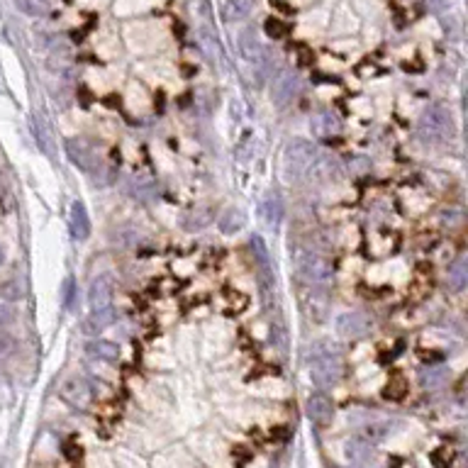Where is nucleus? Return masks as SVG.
Returning a JSON list of instances; mask_svg holds the SVG:
<instances>
[{"mask_svg":"<svg viewBox=\"0 0 468 468\" xmlns=\"http://www.w3.org/2000/svg\"><path fill=\"white\" fill-rule=\"evenodd\" d=\"M308 364H310V378H312L319 388L337 386L341 373H344L341 351H339V346L330 339L315 341V344L310 346Z\"/></svg>","mask_w":468,"mask_h":468,"instance_id":"1","label":"nucleus"},{"mask_svg":"<svg viewBox=\"0 0 468 468\" xmlns=\"http://www.w3.org/2000/svg\"><path fill=\"white\" fill-rule=\"evenodd\" d=\"M315 151L317 149H315L312 142H308V139H293V142L286 144L283 156H281V174H283L286 183L293 185L305 178Z\"/></svg>","mask_w":468,"mask_h":468,"instance_id":"2","label":"nucleus"},{"mask_svg":"<svg viewBox=\"0 0 468 468\" xmlns=\"http://www.w3.org/2000/svg\"><path fill=\"white\" fill-rule=\"evenodd\" d=\"M293 263L295 271L300 273V278L312 286H324L335 278V266H332L330 259L319 252H312V249H300L295 254Z\"/></svg>","mask_w":468,"mask_h":468,"instance_id":"3","label":"nucleus"},{"mask_svg":"<svg viewBox=\"0 0 468 468\" xmlns=\"http://www.w3.org/2000/svg\"><path fill=\"white\" fill-rule=\"evenodd\" d=\"M417 132L424 142H444L447 137H451V113L444 105L432 103L420 118Z\"/></svg>","mask_w":468,"mask_h":468,"instance_id":"4","label":"nucleus"},{"mask_svg":"<svg viewBox=\"0 0 468 468\" xmlns=\"http://www.w3.org/2000/svg\"><path fill=\"white\" fill-rule=\"evenodd\" d=\"M64 149H66V156L78 171L88 176H95L100 169H103V161H100V154L88 144L86 139L81 137H68L64 142Z\"/></svg>","mask_w":468,"mask_h":468,"instance_id":"5","label":"nucleus"},{"mask_svg":"<svg viewBox=\"0 0 468 468\" xmlns=\"http://www.w3.org/2000/svg\"><path fill=\"white\" fill-rule=\"evenodd\" d=\"M339 176H341V161L337 159L332 151H315L305 178L315 180V183H330V180H337Z\"/></svg>","mask_w":468,"mask_h":468,"instance_id":"6","label":"nucleus"},{"mask_svg":"<svg viewBox=\"0 0 468 468\" xmlns=\"http://www.w3.org/2000/svg\"><path fill=\"white\" fill-rule=\"evenodd\" d=\"M300 91V78L295 71H278V76L273 78L271 83V103L276 105V108H288L290 103L295 100V95H298Z\"/></svg>","mask_w":468,"mask_h":468,"instance_id":"7","label":"nucleus"},{"mask_svg":"<svg viewBox=\"0 0 468 468\" xmlns=\"http://www.w3.org/2000/svg\"><path fill=\"white\" fill-rule=\"evenodd\" d=\"M337 332L341 337H349V339H361L373 330V319L371 315H366L364 310H349V312H341L335 322Z\"/></svg>","mask_w":468,"mask_h":468,"instance_id":"8","label":"nucleus"},{"mask_svg":"<svg viewBox=\"0 0 468 468\" xmlns=\"http://www.w3.org/2000/svg\"><path fill=\"white\" fill-rule=\"evenodd\" d=\"M118 317L120 315L113 305H108V308H95L81 319V332L86 337H98L103 335L105 330H110V327L118 322Z\"/></svg>","mask_w":468,"mask_h":468,"instance_id":"9","label":"nucleus"},{"mask_svg":"<svg viewBox=\"0 0 468 468\" xmlns=\"http://www.w3.org/2000/svg\"><path fill=\"white\" fill-rule=\"evenodd\" d=\"M113 298H115V276L113 273H98V276L91 281V286H88V303H91V310L108 308V305H113Z\"/></svg>","mask_w":468,"mask_h":468,"instance_id":"10","label":"nucleus"},{"mask_svg":"<svg viewBox=\"0 0 468 468\" xmlns=\"http://www.w3.org/2000/svg\"><path fill=\"white\" fill-rule=\"evenodd\" d=\"M59 395H62L68 405L78 407V410H86V407L91 405L93 393L83 376H68L66 381L62 383V388H59Z\"/></svg>","mask_w":468,"mask_h":468,"instance_id":"11","label":"nucleus"},{"mask_svg":"<svg viewBox=\"0 0 468 468\" xmlns=\"http://www.w3.org/2000/svg\"><path fill=\"white\" fill-rule=\"evenodd\" d=\"M305 412H308V420L315 427H330L332 420H335V402L322 393H315L305 402Z\"/></svg>","mask_w":468,"mask_h":468,"instance_id":"12","label":"nucleus"},{"mask_svg":"<svg viewBox=\"0 0 468 468\" xmlns=\"http://www.w3.org/2000/svg\"><path fill=\"white\" fill-rule=\"evenodd\" d=\"M283 212L286 210H283V198H281V193L268 191L261 200V207H259V215H261L263 225L276 232L278 227H281V222H283Z\"/></svg>","mask_w":468,"mask_h":468,"instance_id":"13","label":"nucleus"},{"mask_svg":"<svg viewBox=\"0 0 468 468\" xmlns=\"http://www.w3.org/2000/svg\"><path fill=\"white\" fill-rule=\"evenodd\" d=\"M68 230H71V237L76 242H86L91 237V217L88 210L81 200L71 203V210H68Z\"/></svg>","mask_w":468,"mask_h":468,"instance_id":"14","label":"nucleus"},{"mask_svg":"<svg viewBox=\"0 0 468 468\" xmlns=\"http://www.w3.org/2000/svg\"><path fill=\"white\" fill-rule=\"evenodd\" d=\"M30 124H32V134H35V142L37 147H39V151H44L49 159H54V156H57V144H54L52 129L46 124L44 115H32Z\"/></svg>","mask_w":468,"mask_h":468,"instance_id":"15","label":"nucleus"},{"mask_svg":"<svg viewBox=\"0 0 468 468\" xmlns=\"http://www.w3.org/2000/svg\"><path fill=\"white\" fill-rule=\"evenodd\" d=\"M239 52H242V57L247 59L249 64H261L263 62L266 52H263V44H261V39L256 37V32H254V27H247V30L239 35Z\"/></svg>","mask_w":468,"mask_h":468,"instance_id":"16","label":"nucleus"},{"mask_svg":"<svg viewBox=\"0 0 468 468\" xmlns=\"http://www.w3.org/2000/svg\"><path fill=\"white\" fill-rule=\"evenodd\" d=\"M310 129H312L315 137H332V134H337L341 129V122L339 118H337L332 110H322V113H317L312 120H310Z\"/></svg>","mask_w":468,"mask_h":468,"instance_id":"17","label":"nucleus"},{"mask_svg":"<svg viewBox=\"0 0 468 468\" xmlns=\"http://www.w3.org/2000/svg\"><path fill=\"white\" fill-rule=\"evenodd\" d=\"M468 283V259L463 256H456L451 263H449V271H447V286L449 290H453V293H461L463 288H466Z\"/></svg>","mask_w":468,"mask_h":468,"instance_id":"18","label":"nucleus"},{"mask_svg":"<svg viewBox=\"0 0 468 468\" xmlns=\"http://www.w3.org/2000/svg\"><path fill=\"white\" fill-rule=\"evenodd\" d=\"M247 222L249 217L242 207H227L220 215V220H217V227H220L222 234H237V232H242L247 227Z\"/></svg>","mask_w":468,"mask_h":468,"instance_id":"19","label":"nucleus"},{"mask_svg":"<svg viewBox=\"0 0 468 468\" xmlns=\"http://www.w3.org/2000/svg\"><path fill=\"white\" fill-rule=\"evenodd\" d=\"M256 8V0H227L225 8H222V17L227 22H242Z\"/></svg>","mask_w":468,"mask_h":468,"instance_id":"20","label":"nucleus"},{"mask_svg":"<svg viewBox=\"0 0 468 468\" xmlns=\"http://www.w3.org/2000/svg\"><path fill=\"white\" fill-rule=\"evenodd\" d=\"M86 351H88V356H95V359H103V361H118L120 359V346L113 344V341H108V339L88 341Z\"/></svg>","mask_w":468,"mask_h":468,"instance_id":"21","label":"nucleus"},{"mask_svg":"<svg viewBox=\"0 0 468 468\" xmlns=\"http://www.w3.org/2000/svg\"><path fill=\"white\" fill-rule=\"evenodd\" d=\"M344 453L351 463H368L373 456V444H368L366 439H351V442H346Z\"/></svg>","mask_w":468,"mask_h":468,"instance_id":"22","label":"nucleus"},{"mask_svg":"<svg viewBox=\"0 0 468 468\" xmlns=\"http://www.w3.org/2000/svg\"><path fill=\"white\" fill-rule=\"evenodd\" d=\"M25 298V288H22V281L17 276H8L0 281V300L3 303H17V300Z\"/></svg>","mask_w":468,"mask_h":468,"instance_id":"23","label":"nucleus"},{"mask_svg":"<svg viewBox=\"0 0 468 468\" xmlns=\"http://www.w3.org/2000/svg\"><path fill=\"white\" fill-rule=\"evenodd\" d=\"M449 378V371L447 368H424L422 373H420V386L424 388V391H437V388H442L444 383H447Z\"/></svg>","mask_w":468,"mask_h":468,"instance_id":"24","label":"nucleus"},{"mask_svg":"<svg viewBox=\"0 0 468 468\" xmlns=\"http://www.w3.org/2000/svg\"><path fill=\"white\" fill-rule=\"evenodd\" d=\"M249 244H252L254 259L259 261V266H261V268H271V256H268V247H266V242H263L261 234H252Z\"/></svg>","mask_w":468,"mask_h":468,"instance_id":"25","label":"nucleus"},{"mask_svg":"<svg viewBox=\"0 0 468 468\" xmlns=\"http://www.w3.org/2000/svg\"><path fill=\"white\" fill-rule=\"evenodd\" d=\"M405 391H407V383L402 376H391V381L386 383V391H383V395L388 397V400H402L405 397Z\"/></svg>","mask_w":468,"mask_h":468,"instance_id":"26","label":"nucleus"},{"mask_svg":"<svg viewBox=\"0 0 468 468\" xmlns=\"http://www.w3.org/2000/svg\"><path fill=\"white\" fill-rule=\"evenodd\" d=\"M391 424L388 422H373V424H366V429H364V439L368 444H376V442H381V439H386L388 437V432H391Z\"/></svg>","mask_w":468,"mask_h":468,"instance_id":"27","label":"nucleus"},{"mask_svg":"<svg viewBox=\"0 0 468 468\" xmlns=\"http://www.w3.org/2000/svg\"><path fill=\"white\" fill-rule=\"evenodd\" d=\"M212 222V212L207 210V207H203V210H193L191 215H188V230H203V227H207Z\"/></svg>","mask_w":468,"mask_h":468,"instance_id":"28","label":"nucleus"},{"mask_svg":"<svg viewBox=\"0 0 468 468\" xmlns=\"http://www.w3.org/2000/svg\"><path fill=\"white\" fill-rule=\"evenodd\" d=\"M12 3H15L17 10L25 12V15L39 17L41 12H44V0H12Z\"/></svg>","mask_w":468,"mask_h":468,"instance_id":"29","label":"nucleus"},{"mask_svg":"<svg viewBox=\"0 0 468 468\" xmlns=\"http://www.w3.org/2000/svg\"><path fill=\"white\" fill-rule=\"evenodd\" d=\"M263 32L268 35V39H283L288 27L283 25V20H278V17H268L266 25H263Z\"/></svg>","mask_w":468,"mask_h":468,"instance_id":"30","label":"nucleus"},{"mask_svg":"<svg viewBox=\"0 0 468 468\" xmlns=\"http://www.w3.org/2000/svg\"><path fill=\"white\" fill-rule=\"evenodd\" d=\"M15 349H17L15 337H12L10 332H3V330H0V361L10 359V356L15 354Z\"/></svg>","mask_w":468,"mask_h":468,"instance_id":"31","label":"nucleus"},{"mask_svg":"<svg viewBox=\"0 0 468 468\" xmlns=\"http://www.w3.org/2000/svg\"><path fill=\"white\" fill-rule=\"evenodd\" d=\"M15 322V310H12L10 303H3L0 300V330H6L8 324Z\"/></svg>","mask_w":468,"mask_h":468,"instance_id":"32","label":"nucleus"},{"mask_svg":"<svg viewBox=\"0 0 468 468\" xmlns=\"http://www.w3.org/2000/svg\"><path fill=\"white\" fill-rule=\"evenodd\" d=\"M73 293H76V286H73V278L68 276L66 281H64V305H66L68 310H73V303H71Z\"/></svg>","mask_w":468,"mask_h":468,"instance_id":"33","label":"nucleus"},{"mask_svg":"<svg viewBox=\"0 0 468 468\" xmlns=\"http://www.w3.org/2000/svg\"><path fill=\"white\" fill-rule=\"evenodd\" d=\"M3 263H6V249H3V244H0V268H3Z\"/></svg>","mask_w":468,"mask_h":468,"instance_id":"34","label":"nucleus"}]
</instances>
